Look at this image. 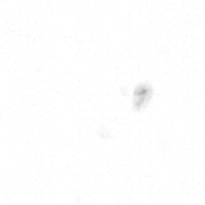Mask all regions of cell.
I'll use <instances>...</instances> for the list:
<instances>
[]
</instances>
